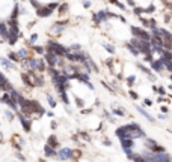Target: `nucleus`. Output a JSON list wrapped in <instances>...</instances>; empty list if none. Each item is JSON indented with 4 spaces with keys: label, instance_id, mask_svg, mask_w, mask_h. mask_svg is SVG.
<instances>
[{
    "label": "nucleus",
    "instance_id": "1",
    "mask_svg": "<svg viewBox=\"0 0 172 162\" xmlns=\"http://www.w3.org/2000/svg\"><path fill=\"white\" fill-rule=\"evenodd\" d=\"M116 135L119 137L121 140H122V138H130V140H133V138L143 137L145 134L142 132V129L139 128L138 125H125V126H122V128H119V129L116 131Z\"/></svg>",
    "mask_w": 172,
    "mask_h": 162
},
{
    "label": "nucleus",
    "instance_id": "2",
    "mask_svg": "<svg viewBox=\"0 0 172 162\" xmlns=\"http://www.w3.org/2000/svg\"><path fill=\"white\" fill-rule=\"evenodd\" d=\"M131 32L134 33L140 41H145V42H150V41H151L150 33L145 32V30H142V29H139V27H131Z\"/></svg>",
    "mask_w": 172,
    "mask_h": 162
},
{
    "label": "nucleus",
    "instance_id": "3",
    "mask_svg": "<svg viewBox=\"0 0 172 162\" xmlns=\"http://www.w3.org/2000/svg\"><path fill=\"white\" fill-rule=\"evenodd\" d=\"M145 162H171V158L166 153H155V155H153L151 159H148Z\"/></svg>",
    "mask_w": 172,
    "mask_h": 162
},
{
    "label": "nucleus",
    "instance_id": "4",
    "mask_svg": "<svg viewBox=\"0 0 172 162\" xmlns=\"http://www.w3.org/2000/svg\"><path fill=\"white\" fill-rule=\"evenodd\" d=\"M71 158H72V150L71 149H62L59 152V159L67 161V159H71Z\"/></svg>",
    "mask_w": 172,
    "mask_h": 162
},
{
    "label": "nucleus",
    "instance_id": "5",
    "mask_svg": "<svg viewBox=\"0 0 172 162\" xmlns=\"http://www.w3.org/2000/svg\"><path fill=\"white\" fill-rule=\"evenodd\" d=\"M45 59H47V62H48V65L50 66H54V65H57V63L60 62L59 57L54 56V54H52V53H47V54H45Z\"/></svg>",
    "mask_w": 172,
    "mask_h": 162
},
{
    "label": "nucleus",
    "instance_id": "6",
    "mask_svg": "<svg viewBox=\"0 0 172 162\" xmlns=\"http://www.w3.org/2000/svg\"><path fill=\"white\" fill-rule=\"evenodd\" d=\"M121 146H122V149L127 152V150H130L131 147L134 146V143H133V140H130V138H122V140H121Z\"/></svg>",
    "mask_w": 172,
    "mask_h": 162
},
{
    "label": "nucleus",
    "instance_id": "7",
    "mask_svg": "<svg viewBox=\"0 0 172 162\" xmlns=\"http://www.w3.org/2000/svg\"><path fill=\"white\" fill-rule=\"evenodd\" d=\"M36 14H38L39 17H47V15L52 14V9H50V8H41V9L36 11Z\"/></svg>",
    "mask_w": 172,
    "mask_h": 162
},
{
    "label": "nucleus",
    "instance_id": "8",
    "mask_svg": "<svg viewBox=\"0 0 172 162\" xmlns=\"http://www.w3.org/2000/svg\"><path fill=\"white\" fill-rule=\"evenodd\" d=\"M138 111H139V113H140V114H142L143 117H146V119H148L150 122H154V119H153V116H151V114H148V113H146V111H145V110H142L140 107H139V108H138Z\"/></svg>",
    "mask_w": 172,
    "mask_h": 162
},
{
    "label": "nucleus",
    "instance_id": "9",
    "mask_svg": "<svg viewBox=\"0 0 172 162\" xmlns=\"http://www.w3.org/2000/svg\"><path fill=\"white\" fill-rule=\"evenodd\" d=\"M151 66L154 68L155 71H162V69H163V62H162V60H158V62H153Z\"/></svg>",
    "mask_w": 172,
    "mask_h": 162
},
{
    "label": "nucleus",
    "instance_id": "10",
    "mask_svg": "<svg viewBox=\"0 0 172 162\" xmlns=\"http://www.w3.org/2000/svg\"><path fill=\"white\" fill-rule=\"evenodd\" d=\"M54 155H56V152H54V150H53L52 147H50L48 144H47V146H45V156L52 158V156H54Z\"/></svg>",
    "mask_w": 172,
    "mask_h": 162
},
{
    "label": "nucleus",
    "instance_id": "11",
    "mask_svg": "<svg viewBox=\"0 0 172 162\" xmlns=\"http://www.w3.org/2000/svg\"><path fill=\"white\" fill-rule=\"evenodd\" d=\"M20 119H21V123H23V126H24V129H26V131H30V122H29V120H26V119H24L23 116H21Z\"/></svg>",
    "mask_w": 172,
    "mask_h": 162
},
{
    "label": "nucleus",
    "instance_id": "12",
    "mask_svg": "<svg viewBox=\"0 0 172 162\" xmlns=\"http://www.w3.org/2000/svg\"><path fill=\"white\" fill-rule=\"evenodd\" d=\"M48 146H52V147H56V146H57V138H56L54 135H52V137L48 138Z\"/></svg>",
    "mask_w": 172,
    "mask_h": 162
},
{
    "label": "nucleus",
    "instance_id": "13",
    "mask_svg": "<svg viewBox=\"0 0 172 162\" xmlns=\"http://www.w3.org/2000/svg\"><path fill=\"white\" fill-rule=\"evenodd\" d=\"M2 87H3V89H5L6 92H12V90H14V89H12V84H11L9 81H6V83H3V86H2Z\"/></svg>",
    "mask_w": 172,
    "mask_h": 162
},
{
    "label": "nucleus",
    "instance_id": "14",
    "mask_svg": "<svg viewBox=\"0 0 172 162\" xmlns=\"http://www.w3.org/2000/svg\"><path fill=\"white\" fill-rule=\"evenodd\" d=\"M0 62H2V63H3V65L6 66V68H8V69H11V68H14V65H11V63H9V62H8V60H6V59H3V57H2V59H0Z\"/></svg>",
    "mask_w": 172,
    "mask_h": 162
},
{
    "label": "nucleus",
    "instance_id": "15",
    "mask_svg": "<svg viewBox=\"0 0 172 162\" xmlns=\"http://www.w3.org/2000/svg\"><path fill=\"white\" fill-rule=\"evenodd\" d=\"M47 101H48V104H50L52 107H56V101L53 99V96H52V95H47Z\"/></svg>",
    "mask_w": 172,
    "mask_h": 162
},
{
    "label": "nucleus",
    "instance_id": "16",
    "mask_svg": "<svg viewBox=\"0 0 172 162\" xmlns=\"http://www.w3.org/2000/svg\"><path fill=\"white\" fill-rule=\"evenodd\" d=\"M9 59H11V60H14V62L20 60V59H18V56L15 54V53H9Z\"/></svg>",
    "mask_w": 172,
    "mask_h": 162
},
{
    "label": "nucleus",
    "instance_id": "17",
    "mask_svg": "<svg viewBox=\"0 0 172 162\" xmlns=\"http://www.w3.org/2000/svg\"><path fill=\"white\" fill-rule=\"evenodd\" d=\"M133 159H134V162H145V159H143L142 156H139V155H136Z\"/></svg>",
    "mask_w": 172,
    "mask_h": 162
},
{
    "label": "nucleus",
    "instance_id": "18",
    "mask_svg": "<svg viewBox=\"0 0 172 162\" xmlns=\"http://www.w3.org/2000/svg\"><path fill=\"white\" fill-rule=\"evenodd\" d=\"M17 56H18V57H21V59H24V57H26V50H21V51H18Z\"/></svg>",
    "mask_w": 172,
    "mask_h": 162
},
{
    "label": "nucleus",
    "instance_id": "19",
    "mask_svg": "<svg viewBox=\"0 0 172 162\" xmlns=\"http://www.w3.org/2000/svg\"><path fill=\"white\" fill-rule=\"evenodd\" d=\"M35 51H36V53H39V54H42V53H44V48H41V47H35Z\"/></svg>",
    "mask_w": 172,
    "mask_h": 162
},
{
    "label": "nucleus",
    "instance_id": "20",
    "mask_svg": "<svg viewBox=\"0 0 172 162\" xmlns=\"http://www.w3.org/2000/svg\"><path fill=\"white\" fill-rule=\"evenodd\" d=\"M6 116H8V117H9V119H11V120H12V119H14V114L11 113V111H6Z\"/></svg>",
    "mask_w": 172,
    "mask_h": 162
},
{
    "label": "nucleus",
    "instance_id": "21",
    "mask_svg": "<svg viewBox=\"0 0 172 162\" xmlns=\"http://www.w3.org/2000/svg\"><path fill=\"white\" fill-rule=\"evenodd\" d=\"M71 50H74V51H79V50H80V45H72V47H71Z\"/></svg>",
    "mask_w": 172,
    "mask_h": 162
},
{
    "label": "nucleus",
    "instance_id": "22",
    "mask_svg": "<svg viewBox=\"0 0 172 162\" xmlns=\"http://www.w3.org/2000/svg\"><path fill=\"white\" fill-rule=\"evenodd\" d=\"M115 111V114H118V116H122L124 114V111H121V110H113Z\"/></svg>",
    "mask_w": 172,
    "mask_h": 162
},
{
    "label": "nucleus",
    "instance_id": "23",
    "mask_svg": "<svg viewBox=\"0 0 172 162\" xmlns=\"http://www.w3.org/2000/svg\"><path fill=\"white\" fill-rule=\"evenodd\" d=\"M133 81H134V77H128V84H133Z\"/></svg>",
    "mask_w": 172,
    "mask_h": 162
},
{
    "label": "nucleus",
    "instance_id": "24",
    "mask_svg": "<svg viewBox=\"0 0 172 162\" xmlns=\"http://www.w3.org/2000/svg\"><path fill=\"white\" fill-rule=\"evenodd\" d=\"M17 158H18V159H21V161H23V159H24V156H23V155H21V153H17Z\"/></svg>",
    "mask_w": 172,
    "mask_h": 162
},
{
    "label": "nucleus",
    "instance_id": "25",
    "mask_svg": "<svg viewBox=\"0 0 172 162\" xmlns=\"http://www.w3.org/2000/svg\"><path fill=\"white\" fill-rule=\"evenodd\" d=\"M36 36H38V35H33V36L30 38V42H35V41H36Z\"/></svg>",
    "mask_w": 172,
    "mask_h": 162
},
{
    "label": "nucleus",
    "instance_id": "26",
    "mask_svg": "<svg viewBox=\"0 0 172 162\" xmlns=\"http://www.w3.org/2000/svg\"><path fill=\"white\" fill-rule=\"evenodd\" d=\"M130 95H131V98H134V99H136V98H138V95H136V93H134V92H131V93H130Z\"/></svg>",
    "mask_w": 172,
    "mask_h": 162
},
{
    "label": "nucleus",
    "instance_id": "27",
    "mask_svg": "<svg viewBox=\"0 0 172 162\" xmlns=\"http://www.w3.org/2000/svg\"><path fill=\"white\" fill-rule=\"evenodd\" d=\"M2 140H3V137H2V135H0V143H2Z\"/></svg>",
    "mask_w": 172,
    "mask_h": 162
},
{
    "label": "nucleus",
    "instance_id": "28",
    "mask_svg": "<svg viewBox=\"0 0 172 162\" xmlns=\"http://www.w3.org/2000/svg\"><path fill=\"white\" fill-rule=\"evenodd\" d=\"M171 80H172V75H171Z\"/></svg>",
    "mask_w": 172,
    "mask_h": 162
}]
</instances>
